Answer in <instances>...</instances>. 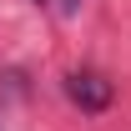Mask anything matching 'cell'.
<instances>
[{"label":"cell","instance_id":"2","mask_svg":"<svg viewBox=\"0 0 131 131\" xmlns=\"http://www.w3.org/2000/svg\"><path fill=\"white\" fill-rule=\"evenodd\" d=\"M56 10H61V15H76V10H81V0H56Z\"/></svg>","mask_w":131,"mask_h":131},{"label":"cell","instance_id":"3","mask_svg":"<svg viewBox=\"0 0 131 131\" xmlns=\"http://www.w3.org/2000/svg\"><path fill=\"white\" fill-rule=\"evenodd\" d=\"M35 5H50V0H35Z\"/></svg>","mask_w":131,"mask_h":131},{"label":"cell","instance_id":"1","mask_svg":"<svg viewBox=\"0 0 131 131\" xmlns=\"http://www.w3.org/2000/svg\"><path fill=\"white\" fill-rule=\"evenodd\" d=\"M66 96L81 111H106L111 106V81L96 76V71H76V76H66Z\"/></svg>","mask_w":131,"mask_h":131}]
</instances>
